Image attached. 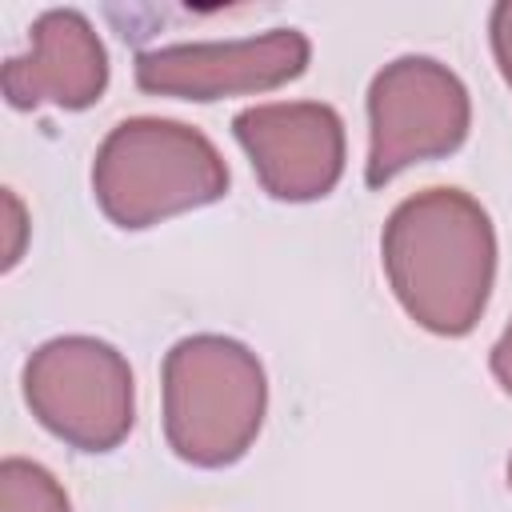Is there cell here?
<instances>
[{
  "mask_svg": "<svg viewBox=\"0 0 512 512\" xmlns=\"http://www.w3.org/2000/svg\"><path fill=\"white\" fill-rule=\"evenodd\" d=\"M312 44L300 28H268L240 40H192L164 44L136 56V84L152 96L176 100H224L284 88L304 76Z\"/></svg>",
  "mask_w": 512,
  "mask_h": 512,
  "instance_id": "cell-6",
  "label": "cell"
},
{
  "mask_svg": "<svg viewBox=\"0 0 512 512\" xmlns=\"http://www.w3.org/2000/svg\"><path fill=\"white\" fill-rule=\"evenodd\" d=\"M0 512H72V504L44 464L8 456L0 464Z\"/></svg>",
  "mask_w": 512,
  "mask_h": 512,
  "instance_id": "cell-9",
  "label": "cell"
},
{
  "mask_svg": "<svg viewBox=\"0 0 512 512\" xmlns=\"http://www.w3.org/2000/svg\"><path fill=\"white\" fill-rule=\"evenodd\" d=\"M164 440L192 468H228L260 436L268 376L256 352L220 332H196L168 348Z\"/></svg>",
  "mask_w": 512,
  "mask_h": 512,
  "instance_id": "cell-2",
  "label": "cell"
},
{
  "mask_svg": "<svg viewBox=\"0 0 512 512\" xmlns=\"http://www.w3.org/2000/svg\"><path fill=\"white\" fill-rule=\"evenodd\" d=\"M4 212H8V244H4V272L16 268V260L24 256V236H28V216H24V204L12 188H4Z\"/></svg>",
  "mask_w": 512,
  "mask_h": 512,
  "instance_id": "cell-11",
  "label": "cell"
},
{
  "mask_svg": "<svg viewBox=\"0 0 512 512\" xmlns=\"http://www.w3.org/2000/svg\"><path fill=\"white\" fill-rule=\"evenodd\" d=\"M224 192L228 164L220 148L184 120H120L92 160V196L100 212L128 232L216 204Z\"/></svg>",
  "mask_w": 512,
  "mask_h": 512,
  "instance_id": "cell-3",
  "label": "cell"
},
{
  "mask_svg": "<svg viewBox=\"0 0 512 512\" xmlns=\"http://www.w3.org/2000/svg\"><path fill=\"white\" fill-rule=\"evenodd\" d=\"M472 128L464 80L432 56H396L368 84V188H384L404 168L452 156Z\"/></svg>",
  "mask_w": 512,
  "mask_h": 512,
  "instance_id": "cell-5",
  "label": "cell"
},
{
  "mask_svg": "<svg viewBox=\"0 0 512 512\" xmlns=\"http://www.w3.org/2000/svg\"><path fill=\"white\" fill-rule=\"evenodd\" d=\"M232 132L272 200L328 196L344 176V120L320 100H272L232 116Z\"/></svg>",
  "mask_w": 512,
  "mask_h": 512,
  "instance_id": "cell-7",
  "label": "cell"
},
{
  "mask_svg": "<svg viewBox=\"0 0 512 512\" xmlns=\"http://www.w3.org/2000/svg\"><path fill=\"white\" fill-rule=\"evenodd\" d=\"M508 488H512V456H508Z\"/></svg>",
  "mask_w": 512,
  "mask_h": 512,
  "instance_id": "cell-13",
  "label": "cell"
},
{
  "mask_svg": "<svg viewBox=\"0 0 512 512\" xmlns=\"http://www.w3.org/2000/svg\"><path fill=\"white\" fill-rule=\"evenodd\" d=\"M32 416L80 452H112L136 424V380L120 348L96 336H56L24 364Z\"/></svg>",
  "mask_w": 512,
  "mask_h": 512,
  "instance_id": "cell-4",
  "label": "cell"
},
{
  "mask_svg": "<svg viewBox=\"0 0 512 512\" xmlns=\"http://www.w3.org/2000/svg\"><path fill=\"white\" fill-rule=\"evenodd\" d=\"M488 40H492V56L500 64V76L512 88V0H500L488 16Z\"/></svg>",
  "mask_w": 512,
  "mask_h": 512,
  "instance_id": "cell-10",
  "label": "cell"
},
{
  "mask_svg": "<svg viewBox=\"0 0 512 512\" xmlns=\"http://www.w3.org/2000/svg\"><path fill=\"white\" fill-rule=\"evenodd\" d=\"M488 364H492V376H496V384L512 396V320H508V328L500 332V340L492 344V356H488Z\"/></svg>",
  "mask_w": 512,
  "mask_h": 512,
  "instance_id": "cell-12",
  "label": "cell"
},
{
  "mask_svg": "<svg viewBox=\"0 0 512 512\" xmlns=\"http://www.w3.org/2000/svg\"><path fill=\"white\" fill-rule=\"evenodd\" d=\"M0 84L12 108L56 104L80 112L108 88V48L84 12L48 8L32 20V48L4 60Z\"/></svg>",
  "mask_w": 512,
  "mask_h": 512,
  "instance_id": "cell-8",
  "label": "cell"
},
{
  "mask_svg": "<svg viewBox=\"0 0 512 512\" xmlns=\"http://www.w3.org/2000/svg\"><path fill=\"white\" fill-rule=\"evenodd\" d=\"M380 264L400 308L436 336H468L496 284V228L460 188L404 196L380 236Z\"/></svg>",
  "mask_w": 512,
  "mask_h": 512,
  "instance_id": "cell-1",
  "label": "cell"
}]
</instances>
